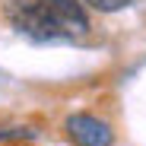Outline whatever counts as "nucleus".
<instances>
[{
  "label": "nucleus",
  "mask_w": 146,
  "mask_h": 146,
  "mask_svg": "<svg viewBox=\"0 0 146 146\" xmlns=\"http://www.w3.org/2000/svg\"><path fill=\"white\" fill-rule=\"evenodd\" d=\"M7 16L35 41H73L89 32L83 0H10Z\"/></svg>",
  "instance_id": "obj_1"
},
{
  "label": "nucleus",
  "mask_w": 146,
  "mask_h": 146,
  "mask_svg": "<svg viewBox=\"0 0 146 146\" xmlns=\"http://www.w3.org/2000/svg\"><path fill=\"white\" fill-rule=\"evenodd\" d=\"M67 133L76 140V146H111L114 133L105 121L92 114H70L67 117Z\"/></svg>",
  "instance_id": "obj_2"
},
{
  "label": "nucleus",
  "mask_w": 146,
  "mask_h": 146,
  "mask_svg": "<svg viewBox=\"0 0 146 146\" xmlns=\"http://www.w3.org/2000/svg\"><path fill=\"white\" fill-rule=\"evenodd\" d=\"M83 3L92 7V10H99V13H117V10L130 7L133 0H83Z\"/></svg>",
  "instance_id": "obj_3"
},
{
  "label": "nucleus",
  "mask_w": 146,
  "mask_h": 146,
  "mask_svg": "<svg viewBox=\"0 0 146 146\" xmlns=\"http://www.w3.org/2000/svg\"><path fill=\"white\" fill-rule=\"evenodd\" d=\"M22 137H35V130H29V127H10V130H0V140H22Z\"/></svg>",
  "instance_id": "obj_4"
}]
</instances>
